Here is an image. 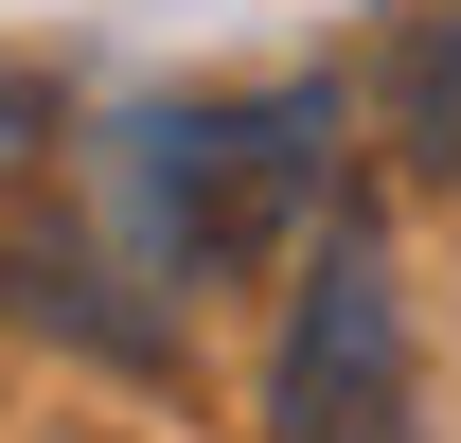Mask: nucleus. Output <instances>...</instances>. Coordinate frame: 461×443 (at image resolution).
<instances>
[{"instance_id": "f257e3e1", "label": "nucleus", "mask_w": 461, "mask_h": 443, "mask_svg": "<svg viewBox=\"0 0 461 443\" xmlns=\"http://www.w3.org/2000/svg\"><path fill=\"white\" fill-rule=\"evenodd\" d=\"M355 107L302 71V89H213V107H142L107 124V267L142 284V302H195V284L230 267H320V231L355 213V177H338Z\"/></svg>"}, {"instance_id": "f03ea898", "label": "nucleus", "mask_w": 461, "mask_h": 443, "mask_svg": "<svg viewBox=\"0 0 461 443\" xmlns=\"http://www.w3.org/2000/svg\"><path fill=\"white\" fill-rule=\"evenodd\" d=\"M267 443H426V355H408V267L391 231L338 213L320 267L285 284V337H267Z\"/></svg>"}, {"instance_id": "7ed1b4c3", "label": "nucleus", "mask_w": 461, "mask_h": 443, "mask_svg": "<svg viewBox=\"0 0 461 443\" xmlns=\"http://www.w3.org/2000/svg\"><path fill=\"white\" fill-rule=\"evenodd\" d=\"M0 302L36 337H71V355H107V373H177V302H142V284L107 267V231L54 213V231H0Z\"/></svg>"}, {"instance_id": "20e7f679", "label": "nucleus", "mask_w": 461, "mask_h": 443, "mask_svg": "<svg viewBox=\"0 0 461 443\" xmlns=\"http://www.w3.org/2000/svg\"><path fill=\"white\" fill-rule=\"evenodd\" d=\"M391 142L461 195V0H426V36L391 54Z\"/></svg>"}, {"instance_id": "39448f33", "label": "nucleus", "mask_w": 461, "mask_h": 443, "mask_svg": "<svg viewBox=\"0 0 461 443\" xmlns=\"http://www.w3.org/2000/svg\"><path fill=\"white\" fill-rule=\"evenodd\" d=\"M36 142H54V107H36V89L0 71V160H36Z\"/></svg>"}]
</instances>
